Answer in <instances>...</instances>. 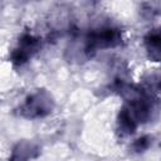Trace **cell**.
I'll return each mask as SVG.
<instances>
[{
    "mask_svg": "<svg viewBox=\"0 0 161 161\" xmlns=\"http://www.w3.org/2000/svg\"><path fill=\"white\" fill-rule=\"evenodd\" d=\"M54 107V101L49 92L44 89H39L24 101V103L19 108L20 116L25 118H40L52 112Z\"/></svg>",
    "mask_w": 161,
    "mask_h": 161,
    "instance_id": "6da1fadb",
    "label": "cell"
},
{
    "mask_svg": "<svg viewBox=\"0 0 161 161\" xmlns=\"http://www.w3.org/2000/svg\"><path fill=\"white\" fill-rule=\"evenodd\" d=\"M121 42V33L114 28H102L92 31L86 38V50H98L116 47Z\"/></svg>",
    "mask_w": 161,
    "mask_h": 161,
    "instance_id": "7a4b0ae2",
    "label": "cell"
},
{
    "mask_svg": "<svg viewBox=\"0 0 161 161\" xmlns=\"http://www.w3.org/2000/svg\"><path fill=\"white\" fill-rule=\"evenodd\" d=\"M39 47H40L39 38H36L31 34H25L19 40V45L13 52L11 58L15 63L21 64V63L26 62L29 58H31V55L38 52Z\"/></svg>",
    "mask_w": 161,
    "mask_h": 161,
    "instance_id": "3957f363",
    "label": "cell"
},
{
    "mask_svg": "<svg viewBox=\"0 0 161 161\" xmlns=\"http://www.w3.org/2000/svg\"><path fill=\"white\" fill-rule=\"evenodd\" d=\"M145 47L151 59L157 62L160 59V33L157 30H152L145 36Z\"/></svg>",
    "mask_w": 161,
    "mask_h": 161,
    "instance_id": "277c9868",
    "label": "cell"
},
{
    "mask_svg": "<svg viewBox=\"0 0 161 161\" xmlns=\"http://www.w3.org/2000/svg\"><path fill=\"white\" fill-rule=\"evenodd\" d=\"M38 151V147H35L30 142H23L19 143L14 151H13V160L14 161H25L35 156V152Z\"/></svg>",
    "mask_w": 161,
    "mask_h": 161,
    "instance_id": "5b68a950",
    "label": "cell"
},
{
    "mask_svg": "<svg viewBox=\"0 0 161 161\" xmlns=\"http://www.w3.org/2000/svg\"><path fill=\"white\" fill-rule=\"evenodd\" d=\"M150 138L148 137H142V138H138L137 141H136V143H135V147H136V150L137 151H142V150H146L147 147H148V145H150Z\"/></svg>",
    "mask_w": 161,
    "mask_h": 161,
    "instance_id": "8992f818",
    "label": "cell"
}]
</instances>
